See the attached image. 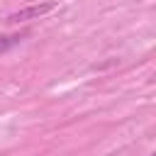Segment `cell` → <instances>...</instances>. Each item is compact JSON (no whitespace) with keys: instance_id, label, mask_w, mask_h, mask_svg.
I'll return each mask as SVG.
<instances>
[{"instance_id":"obj_1","label":"cell","mask_w":156,"mask_h":156,"mask_svg":"<svg viewBox=\"0 0 156 156\" xmlns=\"http://www.w3.org/2000/svg\"><path fill=\"white\" fill-rule=\"evenodd\" d=\"M54 7H56L54 2H39V5H29V7H22V10L12 12V15L7 17V22H10V24H17V22H29V20H39V17H44L46 12H51Z\"/></svg>"},{"instance_id":"obj_2","label":"cell","mask_w":156,"mask_h":156,"mask_svg":"<svg viewBox=\"0 0 156 156\" xmlns=\"http://www.w3.org/2000/svg\"><path fill=\"white\" fill-rule=\"evenodd\" d=\"M24 37H27V32H20V34H5V37H0V54H5V51H10L12 46H17Z\"/></svg>"}]
</instances>
